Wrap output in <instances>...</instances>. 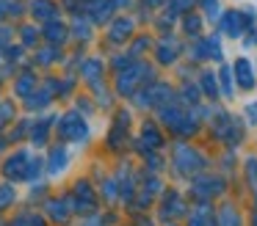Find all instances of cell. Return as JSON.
<instances>
[{
	"instance_id": "8fae6325",
	"label": "cell",
	"mask_w": 257,
	"mask_h": 226,
	"mask_svg": "<svg viewBox=\"0 0 257 226\" xmlns=\"http://www.w3.org/2000/svg\"><path fill=\"white\" fill-rule=\"evenodd\" d=\"M64 165H67V152L64 149H56L50 157V171L56 174V171H64Z\"/></svg>"
},
{
	"instance_id": "2e32d148",
	"label": "cell",
	"mask_w": 257,
	"mask_h": 226,
	"mask_svg": "<svg viewBox=\"0 0 257 226\" xmlns=\"http://www.w3.org/2000/svg\"><path fill=\"white\" fill-rule=\"evenodd\" d=\"M130 28H133V22H130V20H119L116 28H113V39H127Z\"/></svg>"
},
{
	"instance_id": "6da1fadb",
	"label": "cell",
	"mask_w": 257,
	"mask_h": 226,
	"mask_svg": "<svg viewBox=\"0 0 257 226\" xmlns=\"http://www.w3.org/2000/svg\"><path fill=\"white\" fill-rule=\"evenodd\" d=\"M174 168H177L180 174L191 176V174H196V171L205 168V157H202L194 146L180 143V146H174Z\"/></svg>"
},
{
	"instance_id": "d6986e66",
	"label": "cell",
	"mask_w": 257,
	"mask_h": 226,
	"mask_svg": "<svg viewBox=\"0 0 257 226\" xmlns=\"http://www.w3.org/2000/svg\"><path fill=\"white\" fill-rule=\"evenodd\" d=\"M185 31H188V33H199V20H196L194 14L185 20Z\"/></svg>"
},
{
	"instance_id": "4fadbf2b",
	"label": "cell",
	"mask_w": 257,
	"mask_h": 226,
	"mask_svg": "<svg viewBox=\"0 0 257 226\" xmlns=\"http://www.w3.org/2000/svg\"><path fill=\"white\" fill-rule=\"evenodd\" d=\"M174 55H177V47H174V44L169 47V42H163L161 50H158V58H161V64H172Z\"/></svg>"
},
{
	"instance_id": "ba28073f",
	"label": "cell",
	"mask_w": 257,
	"mask_h": 226,
	"mask_svg": "<svg viewBox=\"0 0 257 226\" xmlns=\"http://www.w3.org/2000/svg\"><path fill=\"white\" fill-rule=\"evenodd\" d=\"M183 212V198L177 196L174 190H169V198H166V204H163V215H180Z\"/></svg>"
},
{
	"instance_id": "ac0fdd59",
	"label": "cell",
	"mask_w": 257,
	"mask_h": 226,
	"mask_svg": "<svg viewBox=\"0 0 257 226\" xmlns=\"http://www.w3.org/2000/svg\"><path fill=\"white\" fill-rule=\"evenodd\" d=\"M185 9H191V0H172V17H177L180 11H185Z\"/></svg>"
},
{
	"instance_id": "5b68a950",
	"label": "cell",
	"mask_w": 257,
	"mask_h": 226,
	"mask_svg": "<svg viewBox=\"0 0 257 226\" xmlns=\"http://www.w3.org/2000/svg\"><path fill=\"white\" fill-rule=\"evenodd\" d=\"M194 55H196L199 61H207V58L218 61V58H221V44H218V39H216V36H210V39H205V42L196 44Z\"/></svg>"
},
{
	"instance_id": "7a4b0ae2",
	"label": "cell",
	"mask_w": 257,
	"mask_h": 226,
	"mask_svg": "<svg viewBox=\"0 0 257 226\" xmlns=\"http://www.w3.org/2000/svg\"><path fill=\"white\" fill-rule=\"evenodd\" d=\"M246 22H249V14H246V11H227V14L221 17L224 33H227V36H232V39H238L240 33H243Z\"/></svg>"
},
{
	"instance_id": "5bb4252c",
	"label": "cell",
	"mask_w": 257,
	"mask_h": 226,
	"mask_svg": "<svg viewBox=\"0 0 257 226\" xmlns=\"http://www.w3.org/2000/svg\"><path fill=\"white\" fill-rule=\"evenodd\" d=\"M202 91H205L207 97H216V77H213V72H205V75H202Z\"/></svg>"
},
{
	"instance_id": "9c48e42d",
	"label": "cell",
	"mask_w": 257,
	"mask_h": 226,
	"mask_svg": "<svg viewBox=\"0 0 257 226\" xmlns=\"http://www.w3.org/2000/svg\"><path fill=\"white\" fill-rule=\"evenodd\" d=\"M144 143H150L147 149H158L163 143V138H161V132L155 130L152 124H144Z\"/></svg>"
},
{
	"instance_id": "603a6c76",
	"label": "cell",
	"mask_w": 257,
	"mask_h": 226,
	"mask_svg": "<svg viewBox=\"0 0 257 226\" xmlns=\"http://www.w3.org/2000/svg\"><path fill=\"white\" fill-rule=\"evenodd\" d=\"M254 226H257V212H254Z\"/></svg>"
},
{
	"instance_id": "52a82bcc",
	"label": "cell",
	"mask_w": 257,
	"mask_h": 226,
	"mask_svg": "<svg viewBox=\"0 0 257 226\" xmlns=\"http://www.w3.org/2000/svg\"><path fill=\"white\" fill-rule=\"evenodd\" d=\"M196 196L199 198H207V196H218V193L224 190V182L221 179H213V176H205V179H199L194 185Z\"/></svg>"
},
{
	"instance_id": "7402d4cb",
	"label": "cell",
	"mask_w": 257,
	"mask_h": 226,
	"mask_svg": "<svg viewBox=\"0 0 257 226\" xmlns=\"http://www.w3.org/2000/svg\"><path fill=\"white\" fill-rule=\"evenodd\" d=\"M158 3H163V0H150V6H158Z\"/></svg>"
},
{
	"instance_id": "e0dca14e",
	"label": "cell",
	"mask_w": 257,
	"mask_h": 226,
	"mask_svg": "<svg viewBox=\"0 0 257 226\" xmlns=\"http://www.w3.org/2000/svg\"><path fill=\"white\" fill-rule=\"evenodd\" d=\"M218 77H221L224 94H227V97H232V94H235V88H232V80H229V69H227V66H224V69H221V75H218Z\"/></svg>"
},
{
	"instance_id": "7c38bea8",
	"label": "cell",
	"mask_w": 257,
	"mask_h": 226,
	"mask_svg": "<svg viewBox=\"0 0 257 226\" xmlns=\"http://www.w3.org/2000/svg\"><path fill=\"white\" fill-rule=\"evenodd\" d=\"M246 179H249L251 190L257 193V157H249V160H246Z\"/></svg>"
},
{
	"instance_id": "44dd1931",
	"label": "cell",
	"mask_w": 257,
	"mask_h": 226,
	"mask_svg": "<svg viewBox=\"0 0 257 226\" xmlns=\"http://www.w3.org/2000/svg\"><path fill=\"white\" fill-rule=\"evenodd\" d=\"M183 97H185V99H191V105H194V102H196V88L183 86Z\"/></svg>"
},
{
	"instance_id": "9a60e30c",
	"label": "cell",
	"mask_w": 257,
	"mask_h": 226,
	"mask_svg": "<svg viewBox=\"0 0 257 226\" xmlns=\"http://www.w3.org/2000/svg\"><path fill=\"white\" fill-rule=\"evenodd\" d=\"M221 226H240V220H238V215H235L232 207L221 209Z\"/></svg>"
},
{
	"instance_id": "30bf717a",
	"label": "cell",
	"mask_w": 257,
	"mask_h": 226,
	"mask_svg": "<svg viewBox=\"0 0 257 226\" xmlns=\"http://www.w3.org/2000/svg\"><path fill=\"white\" fill-rule=\"evenodd\" d=\"M188 226H213L210 212H207L205 207H202V209H196V212H191V223H188Z\"/></svg>"
},
{
	"instance_id": "277c9868",
	"label": "cell",
	"mask_w": 257,
	"mask_h": 226,
	"mask_svg": "<svg viewBox=\"0 0 257 226\" xmlns=\"http://www.w3.org/2000/svg\"><path fill=\"white\" fill-rule=\"evenodd\" d=\"M147 75V66L144 64H136V66H130L127 72H124L122 77H119V91H124V94H130L136 86H139V77H144Z\"/></svg>"
},
{
	"instance_id": "3957f363",
	"label": "cell",
	"mask_w": 257,
	"mask_h": 226,
	"mask_svg": "<svg viewBox=\"0 0 257 226\" xmlns=\"http://www.w3.org/2000/svg\"><path fill=\"white\" fill-rule=\"evenodd\" d=\"M235 80H238V86L240 88H254V69H251V61L249 58H238L235 61Z\"/></svg>"
},
{
	"instance_id": "8992f818",
	"label": "cell",
	"mask_w": 257,
	"mask_h": 226,
	"mask_svg": "<svg viewBox=\"0 0 257 226\" xmlns=\"http://www.w3.org/2000/svg\"><path fill=\"white\" fill-rule=\"evenodd\" d=\"M61 135L72 138V141H80V138H86V124L78 119V116H67L64 124H61Z\"/></svg>"
},
{
	"instance_id": "ffe728a7",
	"label": "cell",
	"mask_w": 257,
	"mask_h": 226,
	"mask_svg": "<svg viewBox=\"0 0 257 226\" xmlns=\"http://www.w3.org/2000/svg\"><path fill=\"white\" fill-rule=\"evenodd\" d=\"M246 116H249L251 124H257V102H249V105H246Z\"/></svg>"
}]
</instances>
